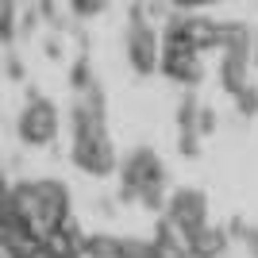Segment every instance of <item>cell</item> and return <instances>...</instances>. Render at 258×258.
Segmentation results:
<instances>
[{"label": "cell", "mask_w": 258, "mask_h": 258, "mask_svg": "<svg viewBox=\"0 0 258 258\" xmlns=\"http://www.w3.org/2000/svg\"><path fill=\"white\" fill-rule=\"evenodd\" d=\"M0 35H4V43L16 39V0H4V20H0Z\"/></svg>", "instance_id": "5bb4252c"}, {"label": "cell", "mask_w": 258, "mask_h": 258, "mask_svg": "<svg viewBox=\"0 0 258 258\" xmlns=\"http://www.w3.org/2000/svg\"><path fill=\"white\" fill-rule=\"evenodd\" d=\"M243 239H247V243H250V250L258 254V231H254V227H247V231H243Z\"/></svg>", "instance_id": "ac0fdd59"}, {"label": "cell", "mask_w": 258, "mask_h": 258, "mask_svg": "<svg viewBox=\"0 0 258 258\" xmlns=\"http://www.w3.org/2000/svg\"><path fill=\"white\" fill-rule=\"evenodd\" d=\"M8 74H12V77H20V74H23V70H20V62H16V54L8 58Z\"/></svg>", "instance_id": "d6986e66"}, {"label": "cell", "mask_w": 258, "mask_h": 258, "mask_svg": "<svg viewBox=\"0 0 258 258\" xmlns=\"http://www.w3.org/2000/svg\"><path fill=\"white\" fill-rule=\"evenodd\" d=\"M235 104H239V112H243V116H254V112H258V89L247 85V89L235 97Z\"/></svg>", "instance_id": "9a60e30c"}, {"label": "cell", "mask_w": 258, "mask_h": 258, "mask_svg": "<svg viewBox=\"0 0 258 258\" xmlns=\"http://www.w3.org/2000/svg\"><path fill=\"white\" fill-rule=\"evenodd\" d=\"M4 212L31 227L35 235H50L54 227H62L70 220V189L54 177H39V181H20L8 189Z\"/></svg>", "instance_id": "7a4b0ae2"}, {"label": "cell", "mask_w": 258, "mask_h": 258, "mask_svg": "<svg viewBox=\"0 0 258 258\" xmlns=\"http://www.w3.org/2000/svg\"><path fill=\"white\" fill-rule=\"evenodd\" d=\"M58 127H62V116H58V104L46 97H31L23 104L20 119H16V131L27 147H46V143L58 139Z\"/></svg>", "instance_id": "5b68a950"}, {"label": "cell", "mask_w": 258, "mask_h": 258, "mask_svg": "<svg viewBox=\"0 0 258 258\" xmlns=\"http://www.w3.org/2000/svg\"><path fill=\"white\" fill-rule=\"evenodd\" d=\"M123 50H127V62L135 74H154L162 70V35L154 31V23L147 20L143 4L131 8V20H127V35H123Z\"/></svg>", "instance_id": "277c9868"}, {"label": "cell", "mask_w": 258, "mask_h": 258, "mask_svg": "<svg viewBox=\"0 0 258 258\" xmlns=\"http://www.w3.org/2000/svg\"><path fill=\"white\" fill-rule=\"evenodd\" d=\"M123 243L127 239H116V235H89L85 254L89 258H123Z\"/></svg>", "instance_id": "7c38bea8"}, {"label": "cell", "mask_w": 258, "mask_h": 258, "mask_svg": "<svg viewBox=\"0 0 258 258\" xmlns=\"http://www.w3.org/2000/svg\"><path fill=\"white\" fill-rule=\"evenodd\" d=\"M170 4H173V12H201L208 4H216V0H170Z\"/></svg>", "instance_id": "2e32d148"}, {"label": "cell", "mask_w": 258, "mask_h": 258, "mask_svg": "<svg viewBox=\"0 0 258 258\" xmlns=\"http://www.w3.org/2000/svg\"><path fill=\"white\" fill-rule=\"evenodd\" d=\"M108 4H112V0H70L74 16H81V20H93V16H100Z\"/></svg>", "instance_id": "4fadbf2b"}, {"label": "cell", "mask_w": 258, "mask_h": 258, "mask_svg": "<svg viewBox=\"0 0 258 258\" xmlns=\"http://www.w3.org/2000/svg\"><path fill=\"white\" fill-rule=\"evenodd\" d=\"M166 35L185 39V43L197 46V50L224 46V23L205 20V16H193V12H170V20H166Z\"/></svg>", "instance_id": "52a82bcc"}, {"label": "cell", "mask_w": 258, "mask_h": 258, "mask_svg": "<svg viewBox=\"0 0 258 258\" xmlns=\"http://www.w3.org/2000/svg\"><path fill=\"white\" fill-rule=\"evenodd\" d=\"M85 243H89V235L74 220H66L62 227H54L50 235H46V247H50L54 258H81L85 254Z\"/></svg>", "instance_id": "30bf717a"}, {"label": "cell", "mask_w": 258, "mask_h": 258, "mask_svg": "<svg viewBox=\"0 0 258 258\" xmlns=\"http://www.w3.org/2000/svg\"><path fill=\"white\" fill-rule=\"evenodd\" d=\"M212 127H216V116H212V108H201V135H208Z\"/></svg>", "instance_id": "e0dca14e"}, {"label": "cell", "mask_w": 258, "mask_h": 258, "mask_svg": "<svg viewBox=\"0 0 258 258\" xmlns=\"http://www.w3.org/2000/svg\"><path fill=\"white\" fill-rule=\"evenodd\" d=\"M74 166L93 173V177H108L116 170V147L108 135V116H104V89L97 85V77L77 85V104H74Z\"/></svg>", "instance_id": "6da1fadb"}, {"label": "cell", "mask_w": 258, "mask_h": 258, "mask_svg": "<svg viewBox=\"0 0 258 258\" xmlns=\"http://www.w3.org/2000/svg\"><path fill=\"white\" fill-rule=\"evenodd\" d=\"M227 250V231L224 227H201V231H197L193 235V254L197 258H220Z\"/></svg>", "instance_id": "8fae6325"}, {"label": "cell", "mask_w": 258, "mask_h": 258, "mask_svg": "<svg viewBox=\"0 0 258 258\" xmlns=\"http://www.w3.org/2000/svg\"><path fill=\"white\" fill-rule=\"evenodd\" d=\"M166 220H173L185 235H197L201 227H208V197L201 189H177L166 205Z\"/></svg>", "instance_id": "ba28073f"}, {"label": "cell", "mask_w": 258, "mask_h": 258, "mask_svg": "<svg viewBox=\"0 0 258 258\" xmlns=\"http://www.w3.org/2000/svg\"><path fill=\"white\" fill-rule=\"evenodd\" d=\"M247 66H250V50H243V46L224 50V58H220V85H224L231 97H239V93L250 85L247 81Z\"/></svg>", "instance_id": "9c48e42d"}, {"label": "cell", "mask_w": 258, "mask_h": 258, "mask_svg": "<svg viewBox=\"0 0 258 258\" xmlns=\"http://www.w3.org/2000/svg\"><path fill=\"white\" fill-rule=\"evenodd\" d=\"M205 50L189 46L185 39H173V35H162V74L177 81V85H197L205 77Z\"/></svg>", "instance_id": "8992f818"}, {"label": "cell", "mask_w": 258, "mask_h": 258, "mask_svg": "<svg viewBox=\"0 0 258 258\" xmlns=\"http://www.w3.org/2000/svg\"><path fill=\"white\" fill-rule=\"evenodd\" d=\"M166 189V166L151 147L131 151L119 166V201H143L147 208H162L170 201H162Z\"/></svg>", "instance_id": "3957f363"}]
</instances>
